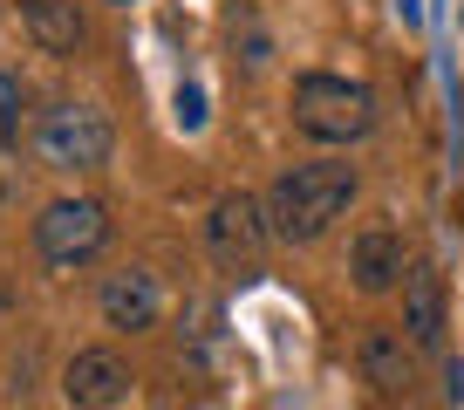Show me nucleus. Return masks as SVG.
Listing matches in <instances>:
<instances>
[{"mask_svg":"<svg viewBox=\"0 0 464 410\" xmlns=\"http://www.w3.org/2000/svg\"><path fill=\"white\" fill-rule=\"evenodd\" d=\"M96 315L102 328H116V336H144V328L164 322V288L150 267H116V274L96 280Z\"/></svg>","mask_w":464,"mask_h":410,"instance_id":"423d86ee","label":"nucleus"},{"mask_svg":"<svg viewBox=\"0 0 464 410\" xmlns=\"http://www.w3.org/2000/svg\"><path fill=\"white\" fill-rule=\"evenodd\" d=\"M294 123L314 144H362L376 131V89L334 69H307L294 75Z\"/></svg>","mask_w":464,"mask_h":410,"instance_id":"f03ea898","label":"nucleus"},{"mask_svg":"<svg viewBox=\"0 0 464 410\" xmlns=\"http://www.w3.org/2000/svg\"><path fill=\"white\" fill-rule=\"evenodd\" d=\"M396 7H403V21H423V7H417V0H396Z\"/></svg>","mask_w":464,"mask_h":410,"instance_id":"4468645a","label":"nucleus"},{"mask_svg":"<svg viewBox=\"0 0 464 410\" xmlns=\"http://www.w3.org/2000/svg\"><path fill=\"white\" fill-rule=\"evenodd\" d=\"M444 404L450 410L464 404V363H458V356H444Z\"/></svg>","mask_w":464,"mask_h":410,"instance_id":"ddd939ff","label":"nucleus"},{"mask_svg":"<svg viewBox=\"0 0 464 410\" xmlns=\"http://www.w3.org/2000/svg\"><path fill=\"white\" fill-rule=\"evenodd\" d=\"M362 191V171L342 158H307L266 185V220H274L280 247H314L334 233V220H348V205Z\"/></svg>","mask_w":464,"mask_h":410,"instance_id":"f257e3e1","label":"nucleus"},{"mask_svg":"<svg viewBox=\"0 0 464 410\" xmlns=\"http://www.w3.org/2000/svg\"><path fill=\"white\" fill-rule=\"evenodd\" d=\"M21 28L42 55L75 62L89 48V21H82V0H21Z\"/></svg>","mask_w":464,"mask_h":410,"instance_id":"9d476101","label":"nucleus"},{"mask_svg":"<svg viewBox=\"0 0 464 410\" xmlns=\"http://www.w3.org/2000/svg\"><path fill=\"white\" fill-rule=\"evenodd\" d=\"M110 7H137V0H110Z\"/></svg>","mask_w":464,"mask_h":410,"instance_id":"2eb2a0df","label":"nucleus"},{"mask_svg":"<svg viewBox=\"0 0 464 410\" xmlns=\"http://www.w3.org/2000/svg\"><path fill=\"white\" fill-rule=\"evenodd\" d=\"M130 363L116 349H75L69 363H62V396H69L75 410H116L123 396H130Z\"/></svg>","mask_w":464,"mask_h":410,"instance_id":"0eeeda50","label":"nucleus"},{"mask_svg":"<svg viewBox=\"0 0 464 410\" xmlns=\"http://www.w3.org/2000/svg\"><path fill=\"white\" fill-rule=\"evenodd\" d=\"M274 239V220H266V199L253 191H218L212 212H205V247H212L218 267H253Z\"/></svg>","mask_w":464,"mask_h":410,"instance_id":"39448f33","label":"nucleus"},{"mask_svg":"<svg viewBox=\"0 0 464 410\" xmlns=\"http://www.w3.org/2000/svg\"><path fill=\"white\" fill-rule=\"evenodd\" d=\"M21 110H28V89H21L14 69H0V144L21 137Z\"/></svg>","mask_w":464,"mask_h":410,"instance_id":"f8f14e48","label":"nucleus"},{"mask_svg":"<svg viewBox=\"0 0 464 410\" xmlns=\"http://www.w3.org/2000/svg\"><path fill=\"white\" fill-rule=\"evenodd\" d=\"M116 220H110V205L102 199H48L42 205V220H34V253H42L48 267H89L102 247H110Z\"/></svg>","mask_w":464,"mask_h":410,"instance_id":"20e7f679","label":"nucleus"},{"mask_svg":"<svg viewBox=\"0 0 464 410\" xmlns=\"http://www.w3.org/2000/svg\"><path fill=\"white\" fill-rule=\"evenodd\" d=\"M355 363H362V376L376 383L382 396H410V383H417V349H410V336H403V328H390V322H369L362 328Z\"/></svg>","mask_w":464,"mask_h":410,"instance_id":"1a4fd4ad","label":"nucleus"},{"mask_svg":"<svg viewBox=\"0 0 464 410\" xmlns=\"http://www.w3.org/2000/svg\"><path fill=\"white\" fill-rule=\"evenodd\" d=\"M403 274H410V253H403V233L396 226H362V233L348 239V280H355V294H390V288H403Z\"/></svg>","mask_w":464,"mask_h":410,"instance_id":"6e6552de","label":"nucleus"},{"mask_svg":"<svg viewBox=\"0 0 464 410\" xmlns=\"http://www.w3.org/2000/svg\"><path fill=\"white\" fill-rule=\"evenodd\" d=\"M28 144H34V158H42L48 171H62V178H89V171H102V164H110L116 131H110V117H102L96 102L62 96V102H48L42 117H34Z\"/></svg>","mask_w":464,"mask_h":410,"instance_id":"7ed1b4c3","label":"nucleus"},{"mask_svg":"<svg viewBox=\"0 0 464 410\" xmlns=\"http://www.w3.org/2000/svg\"><path fill=\"white\" fill-rule=\"evenodd\" d=\"M403 336L417 356H437L444 349V280H437V267H410L403 274Z\"/></svg>","mask_w":464,"mask_h":410,"instance_id":"9b49d317","label":"nucleus"}]
</instances>
